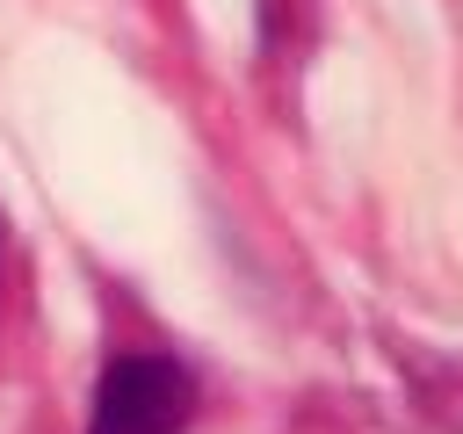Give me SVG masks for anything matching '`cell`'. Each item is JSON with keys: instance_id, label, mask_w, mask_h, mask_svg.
Masks as SVG:
<instances>
[{"instance_id": "6da1fadb", "label": "cell", "mask_w": 463, "mask_h": 434, "mask_svg": "<svg viewBox=\"0 0 463 434\" xmlns=\"http://www.w3.org/2000/svg\"><path fill=\"white\" fill-rule=\"evenodd\" d=\"M195 383L174 354H116L94 383L87 434H188Z\"/></svg>"}]
</instances>
